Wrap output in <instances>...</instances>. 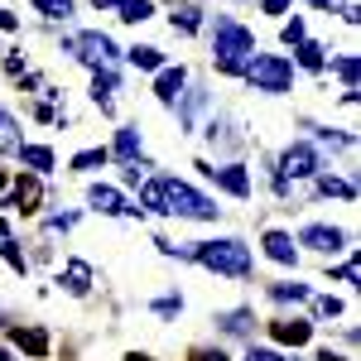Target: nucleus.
<instances>
[{
  "label": "nucleus",
  "instance_id": "38",
  "mask_svg": "<svg viewBox=\"0 0 361 361\" xmlns=\"http://www.w3.org/2000/svg\"><path fill=\"white\" fill-rule=\"evenodd\" d=\"M193 361H226V357H222V352H197Z\"/></svg>",
  "mask_w": 361,
  "mask_h": 361
},
{
  "label": "nucleus",
  "instance_id": "5",
  "mask_svg": "<svg viewBox=\"0 0 361 361\" xmlns=\"http://www.w3.org/2000/svg\"><path fill=\"white\" fill-rule=\"evenodd\" d=\"M68 54H78L82 63H92V68L102 73V68H111L116 49H111V39H106V34H97V29H87V34H78V39L68 44Z\"/></svg>",
  "mask_w": 361,
  "mask_h": 361
},
{
  "label": "nucleus",
  "instance_id": "18",
  "mask_svg": "<svg viewBox=\"0 0 361 361\" xmlns=\"http://www.w3.org/2000/svg\"><path fill=\"white\" fill-rule=\"evenodd\" d=\"M318 193H328V197H357V188H352L347 178H333V173H318Z\"/></svg>",
  "mask_w": 361,
  "mask_h": 361
},
{
  "label": "nucleus",
  "instance_id": "9",
  "mask_svg": "<svg viewBox=\"0 0 361 361\" xmlns=\"http://www.w3.org/2000/svg\"><path fill=\"white\" fill-rule=\"evenodd\" d=\"M304 246H313V250H342L347 246V236L337 231V226H304V236H299Z\"/></svg>",
  "mask_w": 361,
  "mask_h": 361
},
{
  "label": "nucleus",
  "instance_id": "8",
  "mask_svg": "<svg viewBox=\"0 0 361 361\" xmlns=\"http://www.w3.org/2000/svg\"><path fill=\"white\" fill-rule=\"evenodd\" d=\"M270 333L284 347H304L308 337H313V323H304V318H279V323H270Z\"/></svg>",
  "mask_w": 361,
  "mask_h": 361
},
{
  "label": "nucleus",
  "instance_id": "25",
  "mask_svg": "<svg viewBox=\"0 0 361 361\" xmlns=\"http://www.w3.org/2000/svg\"><path fill=\"white\" fill-rule=\"evenodd\" d=\"M130 63H135V68H145V73H154L164 58H159V49H130Z\"/></svg>",
  "mask_w": 361,
  "mask_h": 361
},
{
  "label": "nucleus",
  "instance_id": "26",
  "mask_svg": "<svg viewBox=\"0 0 361 361\" xmlns=\"http://www.w3.org/2000/svg\"><path fill=\"white\" fill-rule=\"evenodd\" d=\"M337 78L347 82V92H357V58H352V54L337 58Z\"/></svg>",
  "mask_w": 361,
  "mask_h": 361
},
{
  "label": "nucleus",
  "instance_id": "28",
  "mask_svg": "<svg viewBox=\"0 0 361 361\" xmlns=\"http://www.w3.org/2000/svg\"><path fill=\"white\" fill-rule=\"evenodd\" d=\"M140 202H145L149 212H164V193H159V183H145V188H140Z\"/></svg>",
  "mask_w": 361,
  "mask_h": 361
},
{
  "label": "nucleus",
  "instance_id": "32",
  "mask_svg": "<svg viewBox=\"0 0 361 361\" xmlns=\"http://www.w3.org/2000/svg\"><path fill=\"white\" fill-rule=\"evenodd\" d=\"M318 318H337V313H342V299H333V294H328V299H318Z\"/></svg>",
  "mask_w": 361,
  "mask_h": 361
},
{
  "label": "nucleus",
  "instance_id": "37",
  "mask_svg": "<svg viewBox=\"0 0 361 361\" xmlns=\"http://www.w3.org/2000/svg\"><path fill=\"white\" fill-rule=\"evenodd\" d=\"M15 25H20V20H15L10 10H0V29H15Z\"/></svg>",
  "mask_w": 361,
  "mask_h": 361
},
{
  "label": "nucleus",
  "instance_id": "15",
  "mask_svg": "<svg viewBox=\"0 0 361 361\" xmlns=\"http://www.w3.org/2000/svg\"><path fill=\"white\" fill-rule=\"evenodd\" d=\"M92 202H97V207H102V212H130V207H126V202H121V193H116V188H106V183H97V188H92Z\"/></svg>",
  "mask_w": 361,
  "mask_h": 361
},
{
  "label": "nucleus",
  "instance_id": "7",
  "mask_svg": "<svg viewBox=\"0 0 361 361\" xmlns=\"http://www.w3.org/2000/svg\"><path fill=\"white\" fill-rule=\"evenodd\" d=\"M193 169H202L207 178H217V183H222V188H226L231 197H246V193H250V178H246V169H241V164H226V169H212V164H193Z\"/></svg>",
  "mask_w": 361,
  "mask_h": 361
},
{
  "label": "nucleus",
  "instance_id": "3",
  "mask_svg": "<svg viewBox=\"0 0 361 361\" xmlns=\"http://www.w3.org/2000/svg\"><path fill=\"white\" fill-rule=\"evenodd\" d=\"M193 260H202L207 270H217V275H246L250 270V250L241 241H202V246L188 250Z\"/></svg>",
  "mask_w": 361,
  "mask_h": 361
},
{
  "label": "nucleus",
  "instance_id": "1",
  "mask_svg": "<svg viewBox=\"0 0 361 361\" xmlns=\"http://www.w3.org/2000/svg\"><path fill=\"white\" fill-rule=\"evenodd\" d=\"M250 54H255V34L236 20H217V39H212V58L222 73H246Z\"/></svg>",
  "mask_w": 361,
  "mask_h": 361
},
{
  "label": "nucleus",
  "instance_id": "41",
  "mask_svg": "<svg viewBox=\"0 0 361 361\" xmlns=\"http://www.w3.org/2000/svg\"><path fill=\"white\" fill-rule=\"evenodd\" d=\"M126 361H149V357H140V352H135V357H126Z\"/></svg>",
  "mask_w": 361,
  "mask_h": 361
},
{
  "label": "nucleus",
  "instance_id": "34",
  "mask_svg": "<svg viewBox=\"0 0 361 361\" xmlns=\"http://www.w3.org/2000/svg\"><path fill=\"white\" fill-rule=\"evenodd\" d=\"M178 308H183V304H178V299H159V304H154V313H164V318H173Z\"/></svg>",
  "mask_w": 361,
  "mask_h": 361
},
{
  "label": "nucleus",
  "instance_id": "29",
  "mask_svg": "<svg viewBox=\"0 0 361 361\" xmlns=\"http://www.w3.org/2000/svg\"><path fill=\"white\" fill-rule=\"evenodd\" d=\"M173 29H183V34H193V29H197V10H193V5L173 10Z\"/></svg>",
  "mask_w": 361,
  "mask_h": 361
},
{
  "label": "nucleus",
  "instance_id": "31",
  "mask_svg": "<svg viewBox=\"0 0 361 361\" xmlns=\"http://www.w3.org/2000/svg\"><path fill=\"white\" fill-rule=\"evenodd\" d=\"M5 260H10V265H15V270H20V275H25V250H20V241H5Z\"/></svg>",
  "mask_w": 361,
  "mask_h": 361
},
{
  "label": "nucleus",
  "instance_id": "2",
  "mask_svg": "<svg viewBox=\"0 0 361 361\" xmlns=\"http://www.w3.org/2000/svg\"><path fill=\"white\" fill-rule=\"evenodd\" d=\"M154 183H159V193H164V212H173V217H197V222H212V217L222 212L212 197H202L197 188L178 183V178H154Z\"/></svg>",
  "mask_w": 361,
  "mask_h": 361
},
{
  "label": "nucleus",
  "instance_id": "20",
  "mask_svg": "<svg viewBox=\"0 0 361 361\" xmlns=\"http://www.w3.org/2000/svg\"><path fill=\"white\" fill-rule=\"evenodd\" d=\"M116 10H121V20H130V25H140V20H149V15H154V5H149V0H121Z\"/></svg>",
  "mask_w": 361,
  "mask_h": 361
},
{
  "label": "nucleus",
  "instance_id": "11",
  "mask_svg": "<svg viewBox=\"0 0 361 361\" xmlns=\"http://www.w3.org/2000/svg\"><path fill=\"white\" fill-rule=\"evenodd\" d=\"M178 92H183V68H164V73H159V82H154V97H159L164 106H173V102H178Z\"/></svg>",
  "mask_w": 361,
  "mask_h": 361
},
{
  "label": "nucleus",
  "instance_id": "40",
  "mask_svg": "<svg viewBox=\"0 0 361 361\" xmlns=\"http://www.w3.org/2000/svg\"><path fill=\"white\" fill-rule=\"evenodd\" d=\"M92 5H97V10H106V5H121V0H92Z\"/></svg>",
  "mask_w": 361,
  "mask_h": 361
},
{
  "label": "nucleus",
  "instance_id": "30",
  "mask_svg": "<svg viewBox=\"0 0 361 361\" xmlns=\"http://www.w3.org/2000/svg\"><path fill=\"white\" fill-rule=\"evenodd\" d=\"M299 63H304V68H323V49H318V44H299Z\"/></svg>",
  "mask_w": 361,
  "mask_h": 361
},
{
  "label": "nucleus",
  "instance_id": "6",
  "mask_svg": "<svg viewBox=\"0 0 361 361\" xmlns=\"http://www.w3.org/2000/svg\"><path fill=\"white\" fill-rule=\"evenodd\" d=\"M279 178H318V154L313 145H289L279 159Z\"/></svg>",
  "mask_w": 361,
  "mask_h": 361
},
{
  "label": "nucleus",
  "instance_id": "42",
  "mask_svg": "<svg viewBox=\"0 0 361 361\" xmlns=\"http://www.w3.org/2000/svg\"><path fill=\"white\" fill-rule=\"evenodd\" d=\"M0 188H5V173H0Z\"/></svg>",
  "mask_w": 361,
  "mask_h": 361
},
{
  "label": "nucleus",
  "instance_id": "16",
  "mask_svg": "<svg viewBox=\"0 0 361 361\" xmlns=\"http://www.w3.org/2000/svg\"><path fill=\"white\" fill-rule=\"evenodd\" d=\"M15 130H20V126H15V116L0 111V149H5V154H20V145H25Z\"/></svg>",
  "mask_w": 361,
  "mask_h": 361
},
{
  "label": "nucleus",
  "instance_id": "14",
  "mask_svg": "<svg viewBox=\"0 0 361 361\" xmlns=\"http://www.w3.org/2000/svg\"><path fill=\"white\" fill-rule=\"evenodd\" d=\"M20 159H25L34 173H49V169H54V149H44V145H20Z\"/></svg>",
  "mask_w": 361,
  "mask_h": 361
},
{
  "label": "nucleus",
  "instance_id": "22",
  "mask_svg": "<svg viewBox=\"0 0 361 361\" xmlns=\"http://www.w3.org/2000/svg\"><path fill=\"white\" fill-rule=\"evenodd\" d=\"M270 294H275L279 304H289V299H294V304H304V299H308V284H270Z\"/></svg>",
  "mask_w": 361,
  "mask_h": 361
},
{
  "label": "nucleus",
  "instance_id": "39",
  "mask_svg": "<svg viewBox=\"0 0 361 361\" xmlns=\"http://www.w3.org/2000/svg\"><path fill=\"white\" fill-rule=\"evenodd\" d=\"M313 5H318V10H337V0H313Z\"/></svg>",
  "mask_w": 361,
  "mask_h": 361
},
{
  "label": "nucleus",
  "instance_id": "35",
  "mask_svg": "<svg viewBox=\"0 0 361 361\" xmlns=\"http://www.w3.org/2000/svg\"><path fill=\"white\" fill-rule=\"evenodd\" d=\"M246 361H284V357H279V352H260V347H255V352H250Z\"/></svg>",
  "mask_w": 361,
  "mask_h": 361
},
{
  "label": "nucleus",
  "instance_id": "13",
  "mask_svg": "<svg viewBox=\"0 0 361 361\" xmlns=\"http://www.w3.org/2000/svg\"><path fill=\"white\" fill-rule=\"evenodd\" d=\"M15 342L25 347L29 357H44V352H49V333H44V328H15Z\"/></svg>",
  "mask_w": 361,
  "mask_h": 361
},
{
  "label": "nucleus",
  "instance_id": "10",
  "mask_svg": "<svg viewBox=\"0 0 361 361\" xmlns=\"http://www.w3.org/2000/svg\"><path fill=\"white\" fill-rule=\"evenodd\" d=\"M39 197H44V188H39V178H20V183H15V197H10L5 207H20V212H34V207H39Z\"/></svg>",
  "mask_w": 361,
  "mask_h": 361
},
{
  "label": "nucleus",
  "instance_id": "17",
  "mask_svg": "<svg viewBox=\"0 0 361 361\" xmlns=\"http://www.w3.org/2000/svg\"><path fill=\"white\" fill-rule=\"evenodd\" d=\"M111 92H116V73L106 68V73H97V82H92V97H97L102 111H111Z\"/></svg>",
  "mask_w": 361,
  "mask_h": 361
},
{
  "label": "nucleus",
  "instance_id": "36",
  "mask_svg": "<svg viewBox=\"0 0 361 361\" xmlns=\"http://www.w3.org/2000/svg\"><path fill=\"white\" fill-rule=\"evenodd\" d=\"M265 10H270V15H284V10H289V0H265Z\"/></svg>",
  "mask_w": 361,
  "mask_h": 361
},
{
  "label": "nucleus",
  "instance_id": "12",
  "mask_svg": "<svg viewBox=\"0 0 361 361\" xmlns=\"http://www.w3.org/2000/svg\"><path fill=\"white\" fill-rule=\"evenodd\" d=\"M265 255L279 260V265H294V236H284V231H265Z\"/></svg>",
  "mask_w": 361,
  "mask_h": 361
},
{
  "label": "nucleus",
  "instance_id": "19",
  "mask_svg": "<svg viewBox=\"0 0 361 361\" xmlns=\"http://www.w3.org/2000/svg\"><path fill=\"white\" fill-rule=\"evenodd\" d=\"M63 279H68V294H87V284H92V270H87L82 260H73Z\"/></svg>",
  "mask_w": 361,
  "mask_h": 361
},
{
  "label": "nucleus",
  "instance_id": "33",
  "mask_svg": "<svg viewBox=\"0 0 361 361\" xmlns=\"http://www.w3.org/2000/svg\"><path fill=\"white\" fill-rule=\"evenodd\" d=\"M284 39H289V44H304V20H289V25H284Z\"/></svg>",
  "mask_w": 361,
  "mask_h": 361
},
{
  "label": "nucleus",
  "instance_id": "27",
  "mask_svg": "<svg viewBox=\"0 0 361 361\" xmlns=\"http://www.w3.org/2000/svg\"><path fill=\"white\" fill-rule=\"evenodd\" d=\"M102 164H106V149H82V154L73 159V169H82V173L87 169H102Z\"/></svg>",
  "mask_w": 361,
  "mask_h": 361
},
{
  "label": "nucleus",
  "instance_id": "23",
  "mask_svg": "<svg viewBox=\"0 0 361 361\" xmlns=\"http://www.w3.org/2000/svg\"><path fill=\"white\" fill-rule=\"evenodd\" d=\"M217 323H222V333H250V323H255V318H250L246 308H241V313H226V318H217Z\"/></svg>",
  "mask_w": 361,
  "mask_h": 361
},
{
  "label": "nucleus",
  "instance_id": "21",
  "mask_svg": "<svg viewBox=\"0 0 361 361\" xmlns=\"http://www.w3.org/2000/svg\"><path fill=\"white\" fill-rule=\"evenodd\" d=\"M116 154H121L126 164H135V154H140V130H121V135H116Z\"/></svg>",
  "mask_w": 361,
  "mask_h": 361
},
{
  "label": "nucleus",
  "instance_id": "24",
  "mask_svg": "<svg viewBox=\"0 0 361 361\" xmlns=\"http://www.w3.org/2000/svg\"><path fill=\"white\" fill-rule=\"evenodd\" d=\"M34 10H44L49 20H68L73 15V0H34Z\"/></svg>",
  "mask_w": 361,
  "mask_h": 361
},
{
  "label": "nucleus",
  "instance_id": "4",
  "mask_svg": "<svg viewBox=\"0 0 361 361\" xmlns=\"http://www.w3.org/2000/svg\"><path fill=\"white\" fill-rule=\"evenodd\" d=\"M246 78L255 92H289L294 68H289V58H279V54H255L246 63Z\"/></svg>",
  "mask_w": 361,
  "mask_h": 361
}]
</instances>
